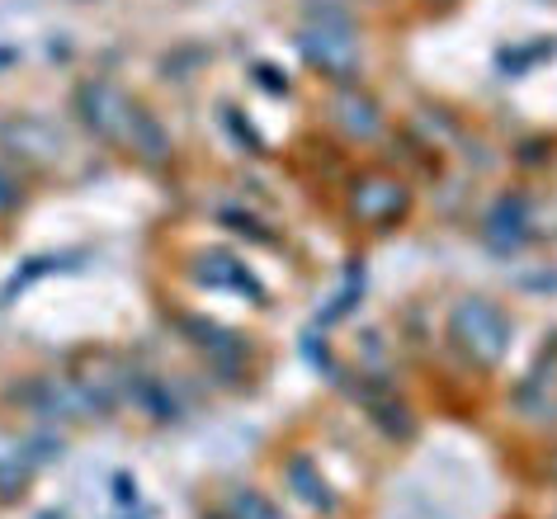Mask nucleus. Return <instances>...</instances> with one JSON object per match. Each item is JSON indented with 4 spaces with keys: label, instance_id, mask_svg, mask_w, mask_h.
<instances>
[{
    "label": "nucleus",
    "instance_id": "2",
    "mask_svg": "<svg viewBox=\"0 0 557 519\" xmlns=\"http://www.w3.org/2000/svg\"><path fill=\"white\" fill-rule=\"evenodd\" d=\"M449 335L472 363H482V369H496L510 349V321L496 302H486V298L458 302L449 312Z\"/></svg>",
    "mask_w": 557,
    "mask_h": 519
},
{
    "label": "nucleus",
    "instance_id": "4",
    "mask_svg": "<svg viewBox=\"0 0 557 519\" xmlns=\"http://www.w3.org/2000/svg\"><path fill=\"white\" fill-rule=\"evenodd\" d=\"M331 109H336V123L355 137V143H369V137H379V128H383L379 104H373L364 90H355V86H345L336 100H331Z\"/></svg>",
    "mask_w": 557,
    "mask_h": 519
},
{
    "label": "nucleus",
    "instance_id": "9",
    "mask_svg": "<svg viewBox=\"0 0 557 519\" xmlns=\"http://www.w3.org/2000/svg\"><path fill=\"white\" fill-rule=\"evenodd\" d=\"M435 5H449V0H435Z\"/></svg>",
    "mask_w": 557,
    "mask_h": 519
},
{
    "label": "nucleus",
    "instance_id": "8",
    "mask_svg": "<svg viewBox=\"0 0 557 519\" xmlns=\"http://www.w3.org/2000/svg\"><path fill=\"white\" fill-rule=\"evenodd\" d=\"M553 477H557V454H553Z\"/></svg>",
    "mask_w": 557,
    "mask_h": 519
},
{
    "label": "nucleus",
    "instance_id": "1",
    "mask_svg": "<svg viewBox=\"0 0 557 519\" xmlns=\"http://www.w3.org/2000/svg\"><path fill=\"white\" fill-rule=\"evenodd\" d=\"M298 48L317 72L341 81V86H350L359 76V38H355V24L341 10H312L298 34Z\"/></svg>",
    "mask_w": 557,
    "mask_h": 519
},
{
    "label": "nucleus",
    "instance_id": "3",
    "mask_svg": "<svg viewBox=\"0 0 557 519\" xmlns=\"http://www.w3.org/2000/svg\"><path fill=\"white\" fill-rule=\"evenodd\" d=\"M411 213V189L387 171H364L350 185V222L369 232H387Z\"/></svg>",
    "mask_w": 557,
    "mask_h": 519
},
{
    "label": "nucleus",
    "instance_id": "5",
    "mask_svg": "<svg viewBox=\"0 0 557 519\" xmlns=\"http://www.w3.org/2000/svg\"><path fill=\"white\" fill-rule=\"evenodd\" d=\"M284 486L294 491L302 505H312V510H322V515L336 505V496H331V486H326V477L317 472V462L308 454H294V458L284 462Z\"/></svg>",
    "mask_w": 557,
    "mask_h": 519
},
{
    "label": "nucleus",
    "instance_id": "7",
    "mask_svg": "<svg viewBox=\"0 0 557 519\" xmlns=\"http://www.w3.org/2000/svg\"><path fill=\"white\" fill-rule=\"evenodd\" d=\"M20 208V180L5 171V165H0V218L5 213H15Z\"/></svg>",
    "mask_w": 557,
    "mask_h": 519
},
{
    "label": "nucleus",
    "instance_id": "6",
    "mask_svg": "<svg viewBox=\"0 0 557 519\" xmlns=\"http://www.w3.org/2000/svg\"><path fill=\"white\" fill-rule=\"evenodd\" d=\"M227 510H232V519H284L278 515V505H270L260 491H236Z\"/></svg>",
    "mask_w": 557,
    "mask_h": 519
}]
</instances>
